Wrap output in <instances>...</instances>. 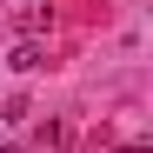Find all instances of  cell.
Segmentation results:
<instances>
[{
  "mask_svg": "<svg viewBox=\"0 0 153 153\" xmlns=\"http://www.w3.org/2000/svg\"><path fill=\"white\" fill-rule=\"evenodd\" d=\"M40 146H47V153L73 146V126H67V120H47V126H40Z\"/></svg>",
  "mask_w": 153,
  "mask_h": 153,
  "instance_id": "obj_2",
  "label": "cell"
},
{
  "mask_svg": "<svg viewBox=\"0 0 153 153\" xmlns=\"http://www.w3.org/2000/svg\"><path fill=\"white\" fill-rule=\"evenodd\" d=\"M120 153H153V146H146V140H126V146H120Z\"/></svg>",
  "mask_w": 153,
  "mask_h": 153,
  "instance_id": "obj_4",
  "label": "cell"
},
{
  "mask_svg": "<svg viewBox=\"0 0 153 153\" xmlns=\"http://www.w3.org/2000/svg\"><path fill=\"white\" fill-rule=\"evenodd\" d=\"M0 153H20V146H0Z\"/></svg>",
  "mask_w": 153,
  "mask_h": 153,
  "instance_id": "obj_5",
  "label": "cell"
},
{
  "mask_svg": "<svg viewBox=\"0 0 153 153\" xmlns=\"http://www.w3.org/2000/svg\"><path fill=\"white\" fill-rule=\"evenodd\" d=\"M7 67H20V73H33V67H47V53H40V40H20Z\"/></svg>",
  "mask_w": 153,
  "mask_h": 153,
  "instance_id": "obj_3",
  "label": "cell"
},
{
  "mask_svg": "<svg viewBox=\"0 0 153 153\" xmlns=\"http://www.w3.org/2000/svg\"><path fill=\"white\" fill-rule=\"evenodd\" d=\"M47 27H53V7H47V0H27V7H20V33H47Z\"/></svg>",
  "mask_w": 153,
  "mask_h": 153,
  "instance_id": "obj_1",
  "label": "cell"
},
{
  "mask_svg": "<svg viewBox=\"0 0 153 153\" xmlns=\"http://www.w3.org/2000/svg\"><path fill=\"white\" fill-rule=\"evenodd\" d=\"M13 7H27V0H13Z\"/></svg>",
  "mask_w": 153,
  "mask_h": 153,
  "instance_id": "obj_6",
  "label": "cell"
}]
</instances>
